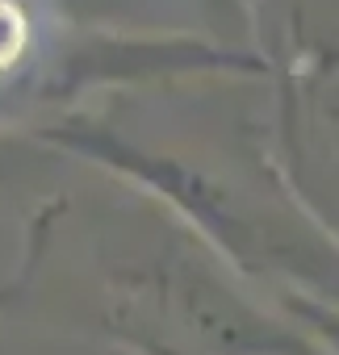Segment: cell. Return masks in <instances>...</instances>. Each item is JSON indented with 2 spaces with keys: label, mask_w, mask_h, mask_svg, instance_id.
<instances>
[{
  "label": "cell",
  "mask_w": 339,
  "mask_h": 355,
  "mask_svg": "<svg viewBox=\"0 0 339 355\" xmlns=\"http://www.w3.org/2000/svg\"><path fill=\"white\" fill-rule=\"evenodd\" d=\"M26 38H30L26 13L13 5V0H0V71H9V67L22 59Z\"/></svg>",
  "instance_id": "cell-1"
}]
</instances>
